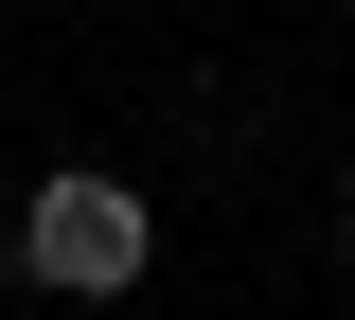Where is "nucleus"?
Listing matches in <instances>:
<instances>
[{
  "instance_id": "nucleus-1",
  "label": "nucleus",
  "mask_w": 355,
  "mask_h": 320,
  "mask_svg": "<svg viewBox=\"0 0 355 320\" xmlns=\"http://www.w3.org/2000/svg\"><path fill=\"white\" fill-rule=\"evenodd\" d=\"M142 267H160V214H142L125 178H36V214H18V285H53V303H125Z\"/></svg>"
},
{
  "instance_id": "nucleus-2",
  "label": "nucleus",
  "mask_w": 355,
  "mask_h": 320,
  "mask_svg": "<svg viewBox=\"0 0 355 320\" xmlns=\"http://www.w3.org/2000/svg\"><path fill=\"white\" fill-rule=\"evenodd\" d=\"M338 231H355V178H338Z\"/></svg>"
}]
</instances>
